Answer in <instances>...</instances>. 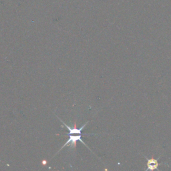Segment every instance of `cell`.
Returning a JSON list of instances; mask_svg holds the SVG:
<instances>
[{
  "instance_id": "1",
  "label": "cell",
  "mask_w": 171,
  "mask_h": 171,
  "mask_svg": "<svg viewBox=\"0 0 171 171\" xmlns=\"http://www.w3.org/2000/svg\"><path fill=\"white\" fill-rule=\"evenodd\" d=\"M69 135H70V137H69V139L66 142V143L64 144L63 146L61 147L60 150H59V151L57 152V153H58L61 150L63 149L65 146H69L70 144H71V146H73L76 148V142L77 141H80L81 142L83 143V144H84L86 146H87V145L86 144V143L83 141V140L82 139V134H71V133H69ZM88 148V146H87Z\"/></svg>"
},
{
  "instance_id": "2",
  "label": "cell",
  "mask_w": 171,
  "mask_h": 171,
  "mask_svg": "<svg viewBox=\"0 0 171 171\" xmlns=\"http://www.w3.org/2000/svg\"><path fill=\"white\" fill-rule=\"evenodd\" d=\"M148 170H154L157 169L158 166V160L155 159H150L148 160Z\"/></svg>"
}]
</instances>
